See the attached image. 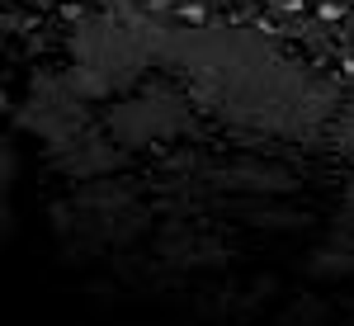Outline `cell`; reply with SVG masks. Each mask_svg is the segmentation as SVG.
<instances>
[{
	"label": "cell",
	"mask_w": 354,
	"mask_h": 326,
	"mask_svg": "<svg viewBox=\"0 0 354 326\" xmlns=\"http://www.w3.org/2000/svg\"><path fill=\"white\" fill-rule=\"evenodd\" d=\"M165 19L142 10H104L71 28L66 76L90 100H113L133 90L151 66H161Z\"/></svg>",
	"instance_id": "obj_2"
},
{
	"label": "cell",
	"mask_w": 354,
	"mask_h": 326,
	"mask_svg": "<svg viewBox=\"0 0 354 326\" xmlns=\"http://www.w3.org/2000/svg\"><path fill=\"white\" fill-rule=\"evenodd\" d=\"M330 142H335L340 152H350V147H354V85H350V95L335 105V118H330Z\"/></svg>",
	"instance_id": "obj_4"
},
{
	"label": "cell",
	"mask_w": 354,
	"mask_h": 326,
	"mask_svg": "<svg viewBox=\"0 0 354 326\" xmlns=\"http://www.w3.org/2000/svg\"><path fill=\"white\" fill-rule=\"evenodd\" d=\"M161 66L203 114L232 128L307 142L335 118V90L236 24H165Z\"/></svg>",
	"instance_id": "obj_1"
},
{
	"label": "cell",
	"mask_w": 354,
	"mask_h": 326,
	"mask_svg": "<svg viewBox=\"0 0 354 326\" xmlns=\"http://www.w3.org/2000/svg\"><path fill=\"white\" fill-rule=\"evenodd\" d=\"M185 123H189L185 100L180 95H165V90H151V95H142L133 105H118L109 114L113 142H123V147H142L151 137H170V133H180Z\"/></svg>",
	"instance_id": "obj_3"
}]
</instances>
